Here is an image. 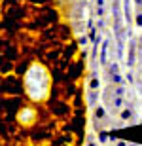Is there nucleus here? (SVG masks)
<instances>
[{"instance_id": "ddd939ff", "label": "nucleus", "mask_w": 142, "mask_h": 146, "mask_svg": "<svg viewBox=\"0 0 142 146\" xmlns=\"http://www.w3.org/2000/svg\"><path fill=\"white\" fill-rule=\"evenodd\" d=\"M112 80H114V82H116V84H118V86H120L121 82H123V78H121V76H120V74H112Z\"/></svg>"}, {"instance_id": "9b49d317", "label": "nucleus", "mask_w": 142, "mask_h": 146, "mask_svg": "<svg viewBox=\"0 0 142 146\" xmlns=\"http://www.w3.org/2000/svg\"><path fill=\"white\" fill-rule=\"evenodd\" d=\"M118 70H120L118 63H112V65H110V72H112V74H118Z\"/></svg>"}, {"instance_id": "6e6552de", "label": "nucleus", "mask_w": 142, "mask_h": 146, "mask_svg": "<svg viewBox=\"0 0 142 146\" xmlns=\"http://www.w3.org/2000/svg\"><path fill=\"white\" fill-rule=\"evenodd\" d=\"M104 114H106V112H104L102 106H97V108H95V118L100 119V118H104Z\"/></svg>"}, {"instance_id": "39448f33", "label": "nucleus", "mask_w": 142, "mask_h": 146, "mask_svg": "<svg viewBox=\"0 0 142 146\" xmlns=\"http://www.w3.org/2000/svg\"><path fill=\"white\" fill-rule=\"evenodd\" d=\"M98 86H100V80H98L97 76H91V80H89V91H97Z\"/></svg>"}, {"instance_id": "1a4fd4ad", "label": "nucleus", "mask_w": 142, "mask_h": 146, "mask_svg": "<svg viewBox=\"0 0 142 146\" xmlns=\"http://www.w3.org/2000/svg\"><path fill=\"white\" fill-rule=\"evenodd\" d=\"M135 23H137L138 29H142V13H137V15H135Z\"/></svg>"}, {"instance_id": "6ab92c4d", "label": "nucleus", "mask_w": 142, "mask_h": 146, "mask_svg": "<svg viewBox=\"0 0 142 146\" xmlns=\"http://www.w3.org/2000/svg\"><path fill=\"white\" fill-rule=\"evenodd\" d=\"M87 146H97V144H95L93 141H89V142H87Z\"/></svg>"}, {"instance_id": "dca6fc26", "label": "nucleus", "mask_w": 142, "mask_h": 146, "mask_svg": "<svg viewBox=\"0 0 142 146\" xmlns=\"http://www.w3.org/2000/svg\"><path fill=\"white\" fill-rule=\"evenodd\" d=\"M116 146H127V142L125 141H118V142H116Z\"/></svg>"}, {"instance_id": "a211bd4d", "label": "nucleus", "mask_w": 142, "mask_h": 146, "mask_svg": "<svg viewBox=\"0 0 142 146\" xmlns=\"http://www.w3.org/2000/svg\"><path fill=\"white\" fill-rule=\"evenodd\" d=\"M125 78H127V80H129V84H131V82H133V74H131V72H129V74H125Z\"/></svg>"}, {"instance_id": "412c9836", "label": "nucleus", "mask_w": 142, "mask_h": 146, "mask_svg": "<svg viewBox=\"0 0 142 146\" xmlns=\"http://www.w3.org/2000/svg\"><path fill=\"white\" fill-rule=\"evenodd\" d=\"M78 2H85V0H78Z\"/></svg>"}, {"instance_id": "f03ea898", "label": "nucleus", "mask_w": 142, "mask_h": 146, "mask_svg": "<svg viewBox=\"0 0 142 146\" xmlns=\"http://www.w3.org/2000/svg\"><path fill=\"white\" fill-rule=\"evenodd\" d=\"M120 118L123 119V121H131V119H135V112H133L131 108H123L120 114Z\"/></svg>"}, {"instance_id": "4468645a", "label": "nucleus", "mask_w": 142, "mask_h": 146, "mask_svg": "<svg viewBox=\"0 0 142 146\" xmlns=\"http://www.w3.org/2000/svg\"><path fill=\"white\" fill-rule=\"evenodd\" d=\"M98 141H100V142H106V141H108V135H106V133H100V135H98Z\"/></svg>"}, {"instance_id": "aec40b11", "label": "nucleus", "mask_w": 142, "mask_h": 146, "mask_svg": "<svg viewBox=\"0 0 142 146\" xmlns=\"http://www.w3.org/2000/svg\"><path fill=\"white\" fill-rule=\"evenodd\" d=\"M135 2H137V4H138V6H142V0H135Z\"/></svg>"}, {"instance_id": "f8f14e48", "label": "nucleus", "mask_w": 142, "mask_h": 146, "mask_svg": "<svg viewBox=\"0 0 142 146\" xmlns=\"http://www.w3.org/2000/svg\"><path fill=\"white\" fill-rule=\"evenodd\" d=\"M95 99H97V91H89V104H93Z\"/></svg>"}, {"instance_id": "f3484780", "label": "nucleus", "mask_w": 142, "mask_h": 146, "mask_svg": "<svg viewBox=\"0 0 142 146\" xmlns=\"http://www.w3.org/2000/svg\"><path fill=\"white\" fill-rule=\"evenodd\" d=\"M104 2H106V0H97V6H100V8H104Z\"/></svg>"}, {"instance_id": "9d476101", "label": "nucleus", "mask_w": 142, "mask_h": 146, "mask_svg": "<svg viewBox=\"0 0 142 146\" xmlns=\"http://www.w3.org/2000/svg\"><path fill=\"white\" fill-rule=\"evenodd\" d=\"M78 42H80V46H82V48H85V46L89 44V38L87 36H80V40H78Z\"/></svg>"}, {"instance_id": "20e7f679", "label": "nucleus", "mask_w": 142, "mask_h": 146, "mask_svg": "<svg viewBox=\"0 0 142 146\" xmlns=\"http://www.w3.org/2000/svg\"><path fill=\"white\" fill-rule=\"evenodd\" d=\"M123 17L127 23H131V8H129V0H123Z\"/></svg>"}, {"instance_id": "2eb2a0df", "label": "nucleus", "mask_w": 142, "mask_h": 146, "mask_svg": "<svg viewBox=\"0 0 142 146\" xmlns=\"http://www.w3.org/2000/svg\"><path fill=\"white\" fill-rule=\"evenodd\" d=\"M97 15H98V17H102V15H104V8L97 6Z\"/></svg>"}, {"instance_id": "423d86ee", "label": "nucleus", "mask_w": 142, "mask_h": 146, "mask_svg": "<svg viewBox=\"0 0 142 146\" xmlns=\"http://www.w3.org/2000/svg\"><path fill=\"white\" fill-rule=\"evenodd\" d=\"M112 106H114V108H123V106H125L123 97H114L112 99Z\"/></svg>"}, {"instance_id": "f257e3e1", "label": "nucleus", "mask_w": 142, "mask_h": 146, "mask_svg": "<svg viewBox=\"0 0 142 146\" xmlns=\"http://www.w3.org/2000/svg\"><path fill=\"white\" fill-rule=\"evenodd\" d=\"M108 40H102V48H100V59H98V61H100V65H106V61H108V59H106V53H108Z\"/></svg>"}, {"instance_id": "0eeeda50", "label": "nucleus", "mask_w": 142, "mask_h": 146, "mask_svg": "<svg viewBox=\"0 0 142 146\" xmlns=\"http://www.w3.org/2000/svg\"><path fill=\"white\" fill-rule=\"evenodd\" d=\"M123 95H125V87L116 86L114 87V97H123Z\"/></svg>"}, {"instance_id": "7ed1b4c3", "label": "nucleus", "mask_w": 142, "mask_h": 146, "mask_svg": "<svg viewBox=\"0 0 142 146\" xmlns=\"http://www.w3.org/2000/svg\"><path fill=\"white\" fill-rule=\"evenodd\" d=\"M135 51H137V48H135V44L133 42H129V59H127V63H129V66H133L135 65Z\"/></svg>"}]
</instances>
